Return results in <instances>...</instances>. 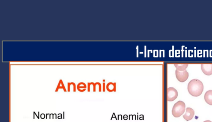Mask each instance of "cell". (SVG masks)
Segmentation results:
<instances>
[{
  "mask_svg": "<svg viewBox=\"0 0 212 122\" xmlns=\"http://www.w3.org/2000/svg\"><path fill=\"white\" fill-rule=\"evenodd\" d=\"M203 83L198 79H193L190 81L188 85V90L192 96L197 97L201 95L204 91Z\"/></svg>",
  "mask_w": 212,
  "mask_h": 122,
  "instance_id": "obj_1",
  "label": "cell"
},
{
  "mask_svg": "<svg viewBox=\"0 0 212 122\" xmlns=\"http://www.w3.org/2000/svg\"><path fill=\"white\" fill-rule=\"evenodd\" d=\"M186 109L185 103L179 101L174 104L172 110V114L174 117H179L184 114Z\"/></svg>",
  "mask_w": 212,
  "mask_h": 122,
  "instance_id": "obj_2",
  "label": "cell"
},
{
  "mask_svg": "<svg viewBox=\"0 0 212 122\" xmlns=\"http://www.w3.org/2000/svg\"><path fill=\"white\" fill-rule=\"evenodd\" d=\"M175 74L178 80L181 83H184L188 79L189 76V73L186 70H184V71H179L177 70H176Z\"/></svg>",
  "mask_w": 212,
  "mask_h": 122,
  "instance_id": "obj_3",
  "label": "cell"
},
{
  "mask_svg": "<svg viewBox=\"0 0 212 122\" xmlns=\"http://www.w3.org/2000/svg\"><path fill=\"white\" fill-rule=\"evenodd\" d=\"M178 95L177 90L173 87H169L167 89V101L172 102L175 100Z\"/></svg>",
  "mask_w": 212,
  "mask_h": 122,
  "instance_id": "obj_4",
  "label": "cell"
},
{
  "mask_svg": "<svg viewBox=\"0 0 212 122\" xmlns=\"http://www.w3.org/2000/svg\"><path fill=\"white\" fill-rule=\"evenodd\" d=\"M201 69L205 75L209 76L212 75V64H201Z\"/></svg>",
  "mask_w": 212,
  "mask_h": 122,
  "instance_id": "obj_5",
  "label": "cell"
},
{
  "mask_svg": "<svg viewBox=\"0 0 212 122\" xmlns=\"http://www.w3.org/2000/svg\"><path fill=\"white\" fill-rule=\"evenodd\" d=\"M194 114H195V112L194 109L191 108H187L186 109V112L183 116V117L186 120H190L194 117Z\"/></svg>",
  "mask_w": 212,
  "mask_h": 122,
  "instance_id": "obj_6",
  "label": "cell"
},
{
  "mask_svg": "<svg viewBox=\"0 0 212 122\" xmlns=\"http://www.w3.org/2000/svg\"><path fill=\"white\" fill-rule=\"evenodd\" d=\"M204 99L205 102L209 105L212 106V90L207 91L205 93L204 96Z\"/></svg>",
  "mask_w": 212,
  "mask_h": 122,
  "instance_id": "obj_7",
  "label": "cell"
},
{
  "mask_svg": "<svg viewBox=\"0 0 212 122\" xmlns=\"http://www.w3.org/2000/svg\"><path fill=\"white\" fill-rule=\"evenodd\" d=\"M188 65V64H174V66L176 67V70L179 71H184L186 70Z\"/></svg>",
  "mask_w": 212,
  "mask_h": 122,
  "instance_id": "obj_8",
  "label": "cell"
},
{
  "mask_svg": "<svg viewBox=\"0 0 212 122\" xmlns=\"http://www.w3.org/2000/svg\"><path fill=\"white\" fill-rule=\"evenodd\" d=\"M107 89L109 92L116 91V83H109L107 86Z\"/></svg>",
  "mask_w": 212,
  "mask_h": 122,
  "instance_id": "obj_9",
  "label": "cell"
},
{
  "mask_svg": "<svg viewBox=\"0 0 212 122\" xmlns=\"http://www.w3.org/2000/svg\"><path fill=\"white\" fill-rule=\"evenodd\" d=\"M86 85L83 83H80L78 84L77 86V89L80 92H83L85 91L86 90Z\"/></svg>",
  "mask_w": 212,
  "mask_h": 122,
  "instance_id": "obj_10",
  "label": "cell"
},
{
  "mask_svg": "<svg viewBox=\"0 0 212 122\" xmlns=\"http://www.w3.org/2000/svg\"><path fill=\"white\" fill-rule=\"evenodd\" d=\"M63 89V90H64V92L67 91L62 80H60L59 81V83H58V86H57V88H56L55 92H58V89Z\"/></svg>",
  "mask_w": 212,
  "mask_h": 122,
  "instance_id": "obj_11",
  "label": "cell"
},
{
  "mask_svg": "<svg viewBox=\"0 0 212 122\" xmlns=\"http://www.w3.org/2000/svg\"><path fill=\"white\" fill-rule=\"evenodd\" d=\"M204 122H212L211 121H210V120H205V121H204Z\"/></svg>",
  "mask_w": 212,
  "mask_h": 122,
  "instance_id": "obj_12",
  "label": "cell"
}]
</instances>
